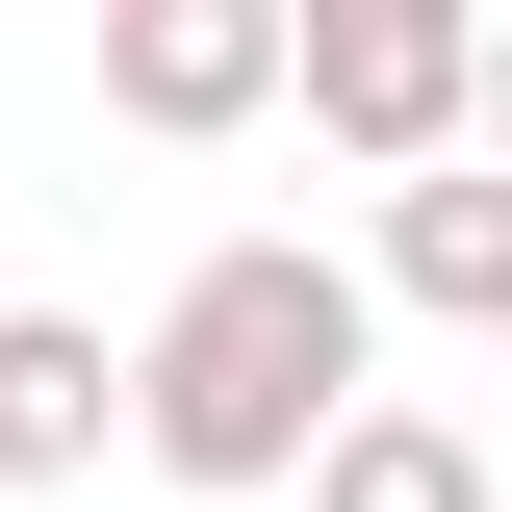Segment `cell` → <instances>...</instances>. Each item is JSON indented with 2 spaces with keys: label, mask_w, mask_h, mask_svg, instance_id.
<instances>
[{
  "label": "cell",
  "mask_w": 512,
  "mask_h": 512,
  "mask_svg": "<svg viewBox=\"0 0 512 512\" xmlns=\"http://www.w3.org/2000/svg\"><path fill=\"white\" fill-rule=\"evenodd\" d=\"M359 308H410V333H512V180H487V128H461V154H384Z\"/></svg>",
  "instance_id": "obj_4"
},
{
  "label": "cell",
  "mask_w": 512,
  "mask_h": 512,
  "mask_svg": "<svg viewBox=\"0 0 512 512\" xmlns=\"http://www.w3.org/2000/svg\"><path fill=\"white\" fill-rule=\"evenodd\" d=\"M282 487H308V512H512L487 436H461V410H410V384H333V436L282 461Z\"/></svg>",
  "instance_id": "obj_5"
},
{
  "label": "cell",
  "mask_w": 512,
  "mask_h": 512,
  "mask_svg": "<svg viewBox=\"0 0 512 512\" xmlns=\"http://www.w3.org/2000/svg\"><path fill=\"white\" fill-rule=\"evenodd\" d=\"M282 103L333 128V154H461L487 128V0H282Z\"/></svg>",
  "instance_id": "obj_2"
},
{
  "label": "cell",
  "mask_w": 512,
  "mask_h": 512,
  "mask_svg": "<svg viewBox=\"0 0 512 512\" xmlns=\"http://www.w3.org/2000/svg\"><path fill=\"white\" fill-rule=\"evenodd\" d=\"M103 103L154 128V154L282 128V0H103Z\"/></svg>",
  "instance_id": "obj_3"
},
{
  "label": "cell",
  "mask_w": 512,
  "mask_h": 512,
  "mask_svg": "<svg viewBox=\"0 0 512 512\" xmlns=\"http://www.w3.org/2000/svg\"><path fill=\"white\" fill-rule=\"evenodd\" d=\"M103 436H128V359H103V308H0V487H77Z\"/></svg>",
  "instance_id": "obj_6"
},
{
  "label": "cell",
  "mask_w": 512,
  "mask_h": 512,
  "mask_svg": "<svg viewBox=\"0 0 512 512\" xmlns=\"http://www.w3.org/2000/svg\"><path fill=\"white\" fill-rule=\"evenodd\" d=\"M333 384H384V308H359V256L333 231H231L154 282V333H128V461L205 512H256L282 461L333 436Z\"/></svg>",
  "instance_id": "obj_1"
}]
</instances>
